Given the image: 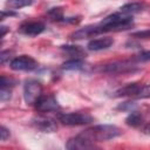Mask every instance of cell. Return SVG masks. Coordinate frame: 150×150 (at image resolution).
Segmentation results:
<instances>
[{"label":"cell","mask_w":150,"mask_h":150,"mask_svg":"<svg viewBox=\"0 0 150 150\" xmlns=\"http://www.w3.org/2000/svg\"><path fill=\"white\" fill-rule=\"evenodd\" d=\"M122 134L121 129L116 125L111 124H100L90 127L76 136L69 138L66 144L67 149L70 150H83V149H93L95 148V143L109 141L115 138Z\"/></svg>","instance_id":"6da1fadb"},{"label":"cell","mask_w":150,"mask_h":150,"mask_svg":"<svg viewBox=\"0 0 150 150\" xmlns=\"http://www.w3.org/2000/svg\"><path fill=\"white\" fill-rule=\"evenodd\" d=\"M132 26H134L132 16L125 15V14H123V13H121L118 11L116 13H112V14L105 16L97 25L86 26V27L74 32L70 35V39H73V40H81V39L95 36V35H98V34H102V33H107V32L125 30V29L131 28Z\"/></svg>","instance_id":"7a4b0ae2"},{"label":"cell","mask_w":150,"mask_h":150,"mask_svg":"<svg viewBox=\"0 0 150 150\" xmlns=\"http://www.w3.org/2000/svg\"><path fill=\"white\" fill-rule=\"evenodd\" d=\"M57 120L66 125H83V124H89L94 121V118L87 114V112H59L57 114Z\"/></svg>","instance_id":"3957f363"},{"label":"cell","mask_w":150,"mask_h":150,"mask_svg":"<svg viewBox=\"0 0 150 150\" xmlns=\"http://www.w3.org/2000/svg\"><path fill=\"white\" fill-rule=\"evenodd\" d=\"M42 95V84L36 80H29L23 87V98L29 105H34L35 102Z\"/></svg>","instance_id":"277c9868"},{"label":"cell","mask_w":150,"mask_h":150,"mask_svg":"<svg viewBox=\"0 0 150 150\" xmlns=\"http://www.w3.org/2000/svg\"><path fill=\"white\" fill-rule=\"evenodd\" d=\"M11 68L13 70H25V71H30L38 68V62L29 55H20L14 57L11 63Z\"/></svg>","instance_id":"5b68a950"},{"label":"cell","mask_w":150,"mask_h":150,"mask_svg":"<svg viewBox=\"0 0 150 150\" xmlns=\"http://www.w3.org/2000/svg\"><path fill=\"white\" fill-rule=\"evenodd\" d=\"M35 108L36 110L41 112H52V111H57L60 109V105L56 101V98L52 95H41L40 98L35 102Z\"/></svg>","instance_id":"8992f818"},{"label":"cell","mask_w":150,"mask_h":150,"mask_svg":"<svg viewBox=\"0 0 150 150\" xmlns=\"http://www.w3.org/2000/svg\"><path fill=\"white\" fill-rule=\"evenodd\" d=\"M33 125L42 132H54L57 128L55 120L47 116H38L33 118Z\"/></svg>","instance_id":"52a82bcc"},{"label":"cell","mask_w":150,"mask_h":150,"mask_svg":"<svg viewBox=\"0 0 150 150\" xmlns=\"http://www.w3.org/2000/svg\"><path fill=\"white\" fill-rule=\"evenodd\" d=\"M46 29V26L41 21H26L20 26V32L27 36H36Z\"/></svg>","instance_id":"ba28073f"},{"label":"cell","mask_w":150,"mask_h":150,"mask_svg":"<svg viewBox=\"0 0 150 150\" xmlns=\"http://www.w3.org/2000/svg\"><path fill=\"white\" fill-rule=\"evenodd\" d=\"M112 43H114L112 38H110V36H103V38H97V39L90 40L88 42L87 47H88L89 50L97 52V50H102V49L109 48Z\"/></svg>","instance_id":"9c48e42d"},{"label":"cell","mask_w":150,"mask_h":150,"mask_svg":"<svg viewBox=\"0 0 150 150\" xmlns=\"http://www.w3.org/2000/svg\"><path fill=\"white\" fill-rule=\"evenodd\" d=\"M141 87H142V84H139V83H129V84L124 86L123 88L118 89L115 93V96L116 97H121V96H134V97H137Z\"/></svg>","instance_id":"30bf717a"},{"label":"cell","mask_w":150,"mask_h":150,"mask_svg":"<svg viewBox=\"0 0 150 150\" xmlns=\"http://www.w3.org/2000/svg\"><path fill=\"white\" fill-rule=\"evenodd\" d=\"M131 68H132V64H130L129 62H115L111 64H105L104 67H102L101 70L105 73H120V71H125Z\"/></svg>","instance_id":"8fae6325"},{"label":"cell","mask_w":150,"mask_h":150,"mask_svg":"<svg viewBox=\"0 0 150 150\" xmlns=\"http://www.w3.org/2000/svg\"><path fill=\"white\" fill-rule=\"evenodd\" d=\"M143 8H144V5L141 4V2H129V4L123 5V6L120 8V12L123 13V14H125V15L132 16L134 14L139 13Z\"/></svg>","instance_id":"7c38bea8"},{"label":"cell","mask_w":150,"mask_h":150,"mask_svg":"<svg viewBox=\"0 0 150 150\" xmlns=\"http://www.w3.org/2000/svg\"><path fill=\"white\" fill-rule=\"evenodd\" d=\"M61 49L73 59H82L83 56H86V52L80 46H61Z\"/></svg>","instance_id":"4fadbf2b"},{"label":"cell","mask_w":150,"mask_h":150,"mask_svg":"<svg viewBox=\"0 0 150 150\" xmlns=\"http://www.w3.org/2000/svg\"><path fill=\"white\" fill-rule=\"evenodd\" d=\"M125 123L128 125H131V127H138L143 123V116L139 111H131L127 118H125Z\"/></svg>","instance_id":"5bb4252c"},{"label":"cell","mask_w":150,"mask_h":150,"mask_svg":"<svg viewBox=\"0 0 150 150\" xmlns=\"http://www.w3.org/2000/svg\"><path fill=\"white\" fill-rule=\"evenodd\" d=\"M35 0H7L6 1V7L9 9H20L27 6H30Z\"/></svg>","instance_id":"9a60e30c"},{"label":"cell","mask_w":150,"mask_h":150,"mask_svg":"<svg viewBox=\"0 0 150 150\" xmlns=\"http://www.w3.org/2000/svg\"><path fill=\"white\" fill-rule=\"evenodd\" d=\"M62 68L67 70H80L84 68V63L81 59H70L62 64Z\"/></svg>","instance_id":"2e32d148"},{"label":"cell","mask_w":150,"mask_h":150,"mask_svg":"<svg viewBox=\"0 0 150 150\" xmlns=\"http://www.w3.org/2000/svg\"><path fill=\"white\" fill-rule=\"evenodd\" d=\"M48 16L50 18V20L53 21H62L64 19L63 16V11L61 7H55V8H52L50 11H48Z\"/></svg>","instance_id":"e0dca14e"},{"label":"cell","mask_w":150,"mask_h":150,"mask_svg":"<svg viewBox=\"0 0 150 150\" xmlns=\"http://www.w3.org/2000/svg\"><path fill=\"white\" fill-rule=\"evenodd\" d=\"M131 38H136V39H150V28L144 29V30L134 32L131 34Z\"/></svg>","instance_id":"ac0fdd59"},{"label":"cell","mask_w":150,"mask_h":150,"mask_svg":"<svg viewBox=\"0 0 150 150\" xmlns=\"http://www.w3.org/2000/svg\"><path fill=\"white\" fill-rule=\"evenodd\" d=\"M137 61H150V52H143L135 57Z\"/></svg>","instance_id":"d6986e66"},{"label":"cell","mask_w":150,"mask_h":150,"mask_svg":"<svg viewBox=\"0 0 150 150\" xmlns=\"http://www.w3.org/2000/svg\"><path fill=\"white\" fill-rule=\"evenodd\" d=\"M0 134H1V141H6V139L9 137V130H8L5 125L1 127V131H0Z\"/></svg>","instance_id":"ffe728a7"},{"label":"cell","mask_w":150,"mask_h":150,"mask_svg":"<svg viewBox=\"0 0 150 150\" xmlns=\"http://www.w3.org/2000/svg\"><path fill=\"white\" fill-rule=\"evenodd\" d=\"M11 53H12V52H9V50H4V52H1V54H0V62H1V63H5L6 60L9 59L8 55H11Z\"/></svg>","instance_id":"44dd1931"},{"label":"cell","mask_w":150,"mask_h":150,"mask_svg":"<svg viewBox=\"0 0 150 150\" xmlns=\"http://www.w3.org/2000/svg\"><path fill=\"white\" fill-rule=\"evenodd\" d=\"M143 132H144V134H150V122L146 123V124L143 127Z\"/></svg>","instance_id":"7402d4cb"},{"label":"cell","mask_w":150,"mask_h":150,"mask_svg":"<svg viewBox=\"0 0 150 150\" xmlns=\"http://www.w3.org/2000/svg\"><path fill=\"white\" fill-rule=\"evenodd\" d=\"M6 32H7V27H6V26H1V38L5 36Z\"/></svg>","instance_id":"603a6c76"}]
</instances>
